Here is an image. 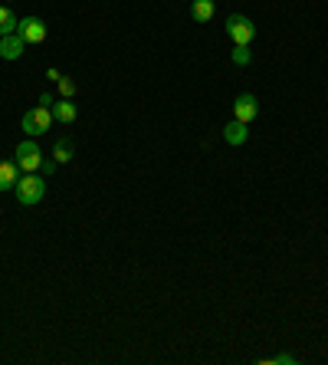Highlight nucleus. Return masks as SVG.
Returning <instances> with one entry per match:
<instances>
[{
	"mask_svg": "<svg viewBox=\"0 0 328 365\" xmlns=\"http://www.w3.org/2000/svg\"><path fill=\"white\" fill-rule=\"evenodd\" d=\"M53 158H56L59 165L73 162V158H76V145H73V138H59V142L53 145Z\"/></svg>",
	"mask_w": 328,
	"mask_h": 365,
	"instance_id": "obj_11",
	"label": "nucleus"
},
{
	"mask_svg": "<svg viewBox=\"0 0 328 365\" xmlns=\"http://www.w3.org/2000/svg\"><path fill=\"white\" fill-rule=\"evenodd\" d=\"M250 60H253L250 46H233V63L236 66H250Z\"/></svg>",
	"mask_w": 328,
	"mask_h": 365,
	"instance_id": "obj_15",
	"label": "nucleus"
},
{
	"mask_svg": "<svg viewBox=\"0 0 328 365\" xmlns=\"http://www.w3.org/2000/svg\"><path fill=\"white\" fill-rule=\"evenodd\" d=\"M76 102L73 99H56L53 102V119L59 122V125H73V122H76Z\"/></svg>",
	"mask_w": 328,
	"mask_h": 365,
	"instance_id": "obj_8",
	"label": "nucleus"
},
{
	"mask_svg": "<svg viewBox=\"0 0 328 365\" xmlns=\"http://www.w3.org/2000/svg\"><path fill=\"white\" fill-rule=\"evenodd\" d=\"M17 165H20V171H40L43 148L33 142V138H26V142L17 145Z\"/></svg>",
	"mask_w": 328,
	"mask_h": 365,
	"instance_id": "obj_4",
	"label": "nucleus"
},
{
	"mask_svg": "<svg viewBox=\"0 0 328 365\" xmlns=\"http://www.w3.org/2000/svg\"><path fill=\"white\" fill-rule=\"evenodd\" d=\"M53 102H56V99H53L50 93H43V96H40V106H53Z\"/></svg>",
	"mask_w": 328,
	"mask_h": 365,
	"instance_id": "obj_18",
	"label": "nucleus"
},
{
	"mask_svg": "<svg viewBox=\"0 0 328 365\" xmlns=\"http://www.w3.org/2000/svg\"><path fill=\"white\" fill-rule=\"evenodd\" d=\"M17 24H20V20L14 17V10H10V7H0V36L17 34Z\"/></svg>",
	"mask_w": 328,
	"mask_h": 365,
	"instance_id": "obj_13",
	"label": "nucleus"
},
{
	"mask_svg": "<svg viewBox=\"0 0 328 365\" xmlns=\"http://www.w3.org/2000/svg\"><path fill=\"white\" fill-rule=\"evenodd\" d=\"M14 195H17V201L23 204V207H33V204H40L43 195H46V175L26 171L23 178L17 181V187H14Z\"/></svg>",
	"mask_w": 328,
	"mask_h": 365,
	"instance_id": "obj_1",
	"label": "nucleus"
},
{
	"mask_svg": "<svg viewBox=\"0 0 328 365\" xmlns=\"http://www.w3.org/2000/svg\"><path fill=\"white\" fill-rule=\"evenodd\" d=\"M256 115H260V99H256L253 93H240V96H236V102H233V119L250 125Z\"/></svg>",
	"mask_w": 328,
	"mask_h": 365,
	"instance_id": "obj_5",
	"label": "nucleus"
},
{
	"mask_svg": "<svg viewBox=\"0 0 328 365\" xmlns=\"http://www.w3.org/2000/svg\"><path fill=\"white\" fill-rule=\"evenodd\" d=\"M191 17L197 24H207L213 17V0H191Z\"/></svg>",
	"mask_w": 328,
	"mask_h": 365,
	"instance_id": "obj_12",
	"label": "nucleus"
},
{
	"mask_svg": "<svg viewBox=\"0 0 328 365\" xmlns=\"http://www.w3.org/2000/svg\"><path fill=\"white\" fill-rule=\"evenodd\" d=\"M246 138H250V125H246V122H230L227 128H223V142L227 145H243Z\"/></svg>",
	"mask_w": 328,
	"mask_h": 365,
	"instance_id": "obj_10",
	"label": "nucleus"
},
{
	"mask_svg": "<svg viewBox=\"0 0 328 365\" xmlns=\"http://www.w3.org/2000/svg\"><path fill=\"white\" fill-rule=\"evenodd\" d=\"M23 50H26V43L20 40V34L0 36V60L14 63V60H20V56H23Z\"/></svg>",
	"mask_w": 328,
	"mask_h": 365,
	"instance_id": "obj_7",
	"label": "nucleus"
},
{
	"mask_svg": "<svg viewBox=\"0 0 328 365\" xmlns=\"http://www.w3.org/2000/svg\"><path fill=\"white\" fill-rule=\"evenodd\" d=\"M53 122H56V119H53V109H50V106H33V109L23 115V132L30 138L46 135V132L53 128Z\"/></svg>",
	"mask_w": 328,
	"mask_h": 365,
	"instance_id": "obj_2",
	"label": "nucleus"
},
{
	"mask_svg": "<svg viewBox=\"0 0 328 365\" xmlns=\"http://www.w3.org/2000/svg\"><path fill=\"white\" fill-rule=\"evenodd\" d=\"M227 34H230V40H233V46H250L253 36H256V26H253V20L243 17V14H230Z\"/></svg>",
	"mask_w": 328,
	"mask_h": 365,
	"instance_id": "obj_3",
	"label": "nucleus"
},
{
	"mask_svg": "<svg viewBox=\"0 0 328 365\" xmlns=\"http://www.w3.org/2000/svg\"><path fill=\"white\" fill-rule=\"evenodd\" d=\"M59 96H63V99H73V96H76V79H69V76H59Z\"/></svg>",
	"mask_w": 328,
	"mask_h": 365,
	"instance_id": "obj_14",
	"label": "nucleus"
},
{
	"mask_svg": "<svg viewBox=\"0 0 328 365\" xmlns=\"http://www.w3.org/2000/svg\"><path fill=\"white\" fill-rule=\"evenodd\" d=\"M270 365H295V356H289V352H282V356H273Z\"/></svg>",
	"mask_w": 328,
	"mask_h": 365,
	"instance_id": "obj_16",
	"label": "nucleus"
},
{
	"mask_svg": "<svg viewBox=\"0 0 328 365\" xmlns=\"http://www.w3.org/2000/svg\"><path fill=\"white\" fill-rule=\"evenodd\" d=\"M56 168H59V162H56V158H50V162L43 158V165H40V171H43V175H53V171H56Z\"/></svg>",
	"mask_w": 328,
	"mask_h": 365,
	"instance_id": "obj_17",
	"label": "nucleus"
},
{
	"mask_svg": "<svg viewBox=\"0 0 328 365\" xmlns=\"http://www.w3.org/2000/svg\"><path fill=\"white\" fill-rule=\"evenodd\" d=\"M20 181V165L17 162H0V191H14Z\"/></svg>",
	"mask_w": 328,
	"mask_h": 365,
	"instance_id": "obj_9",
	"label": "nucleus"
},
{
	"mask_svg": "<svg viewBox=\"0 0 328 365\" xmlns=\"http://www.w3.org/2000/svg\"><path fill=\"white\" fill-rule=\"evenodd\" d=\"M17 34H20V40L30 46V43H43L46 40V24H43L40 17H26V20H20L17 24Z\"/></svg>",
	"mask_w": 328,
	"mask_h": 365,
	"instance_id": "obj_6",
	"label": "nucleus"
}]
</instances>
